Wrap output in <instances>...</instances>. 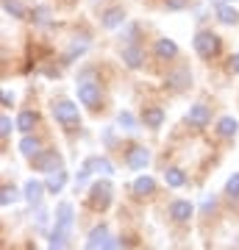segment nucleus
<instances>
[{
  "instance_id": "nucleus-9",
  "label": "nucleus",
  "mask_w": 239,
  "mask_h": 250,
  "mask_svg": "<svg viewBox=\"0 0 239 250\" xmlns=\"http://www.w3.org/2000/svg\"><path fill=\"white\" fill-rule=\"evenodd\" d=\"M72 223H75V211H72V206L70 203H59L56 206V225L53 228L72 233Z\"/></svg>"
},
{
  "instance_id": "nucleus-11",
  "label": "nucleus",
  "mask_w": 239,
  "mask_h": 250,
  "mask_svg": "<svg viewBox=\"0 0 239 250\" xmlns=\"http://www.w3.org/2000/svg\"><path fill=\"white\" fill-rule=\"evenodd\" d=\"M209 120H212V111H209V106H203V103H195V106H189V111H186V123L195 125V128L209 125Z\"/></svg>"
},
{
  "instance_id": "nucleus-19",
  "label": "nucleus",
  "mask_w": 239,
  "mask_h": 250,
  "mask_svg": "<svg viewBox=\"0 0 239 250\" xmlns=\"http://www.w3.org/2000/svg\"><path fill=\"white\" fill-rule=\"evenodd\" d=\"M142 123L148 125V128H159L161 123H164V108H159V106H151V108H145L142 111Z\"/></svg>"
},
{
  "instance_id": "nucleus-12",
  "label": "nucleus",
  "mask_w": 239,
  "mask_h": 250,
  "mask_svg": "<svg viewBox=\"0 0 239 250\" xmlns=\"http://www.w3.org/2000/svg\"><path fill=\"white\" fill-rule=\"evenodd\" d=\"M153 53H156V59H161V62H170V59H175L178 56V45L173 42V39H156V45H153Z\"/></svg>"
},
{
  "instance_id": "nucleus-28",
  "label": "nucleus",
  "mask_w": 239,
  "mask_h": 250,
  "mask_svg": "<svg viewBox=\"0 0 239 250\" xmlns=\"http://www.w3.org/2000/svg\"><path fill=\"white\" fill-rule=\"evenodd\" d=\"M31 20H34V25H47V22H50V9H47V6H36Z\"/></svg>"
},
{
  "instance_id": "nucleus-6",
  "label": "nucleus",
  "mask_w": 239,
  "mask_h": 250,
  "mask_svg": "<svg viewBox=\"0 0 239 250\" xmlns=\"http://www.w3.org/2000/svg\"><path fill=\"white\" fill-rule=\"evenodd\" d=\"M164 86H167L170 92H184V89H189V86H192V72H189V67H178V70L167 72Z\"/></svg>"
},
{
  "instance_id": "nucleus-4",
  "label": "nucleus",
  "mask_w": 239,
  "mask_h": 250,
  "mask_svg": "<svg viewBox=\"0 0 239 250\" xmlns=\"http://www.w3.org/2000/svg\"><path fill=\"white\" fill-rule=\"evenodd\" d=\"M192 47H195L197 56L209 59V56H217V50H220V39H217L212 31H197L195 39H192Z\"/></svg>"
},
{
  "instance_id": "nucleus-3",
  "label": "nucleus",
  "mask_w": 239,
  "mask_h": 250,
  "mask_svg": "<svg viewBox=\"0 0 239 250\" xmlns=\"http://www.w3.org/2000/svg\"><path fill=\"white\" fill-rule=\"evenodd\" d=\"M53 117H56V123L64 125V128H75V125L81 123L78 106H75L72 100H59L53 106Z\"/></svg>"
},
{
  "instance_id": "nucleus-22",
  "label": "nucleus",
  "mask_w": 239,
  "mask_h": 250,
  "mask_svg": "<svg viewBox=\"0 0 239 250\" xmlns=\"http://www.w3.org/2000/svg\"><path fill=\"white\" fill-rule=\"evenodd\" d=\"M164 181H167L170 189H181L186 184V172L181 170V167H167V170H164Z\"/></svg>"
},
{
  "instance_id": "nucleus-30",
  "label": "nucleus",
  "mask_w": 239,
  "mask_h": 250,
  "mask_svg": "<svg viewBox=\"0 0 239 250\" xmlns=\"http://www.w3.org/2000/svg\"><path fill=\"white\" fill-rule=\"evenodd\" d=\"M17 197H20V195H17V189H11L9 184H6V187L0 189V203H3V208H9V206L14 203Z\"/></svg>"
},
{
  "instance_id": "nucleus-35",
  "label": "nucleus",
  "mask_w": 239,
  "mask_h": 250,
  "mask_svg": "<svg viewBox=\"0 0 239 250\" xmlns=\"http://www.w3.org/2000/svg\"><path fill=\"white\" fill-rule=\"evenodd\" d=\"M136 34H139V25H136V22H131V25H128V31H125V39H128V42H133V39H136Z\"/></svg>"
},
{
  "instance_id": "nucleus-29",
  "label": "nucleus",
  "mask_w": 239,
  "mask_h": 250,
  "mask_svg": "<svg viewBox=\"0 0 239 250\" xmlns=\"http://www.w3.org/2000/svg\"><path fill=\"white\" fill-rule=\"evenodd\" d=\"M225 195L231 200H239V172H234L228 181H225Z\"/></svg>"
},
{
  "instance_id": "nucleus-37",
  "label": "nucleus",
  "mask_w": 239,
  "mask_h": 250,
  "mask_svg": "<svg viewBox=\"0 0 239 250\" xmlns=\"http://www.w3.org/2000/svg\"><path fill=\"white\" fill-rule=\"evenodd\" d=\"M100 250H117V239H114V236H109V239L103 242V248H100Z\"/></svg>"
},
{
  "instance_id": "nucleus-7",
  "label": "nucleus",
  "mask_w": 239,
  "mask_h": 250,
  "mask_svg": "<svg viewBox=\"0 0 239 250\" xmlns=\"http://www.w3.org/2000/svg\"><path fill=\"white\" fill-rule=\"evenodd\" d=\"M148 161H151V150H148L145 145H131V147L125 150V164H128V170H142V167H148Z\"/></svg>"
},
{
  "instance_id": "nucleus-31",
  "label": "nucleus",
  "mask_w": 239,
  "mask_h": 250,
  "mask_svg": "<svg viewBox=\"0 0 239 250\" xmlns=\"http://www.w3.org/2000/svg\"><path fill=\"white\" fill-rule=\"evenodd\" d=\"M117 125H120V128H125V131H133V128H136V120H133L131 111H120V117H117Z\"/></svg>"
},
{
  "instance_id": "nucleus-14",
  "label": "nucleus",
  "mask_w": 239,
  "mask_h": 250,
  "mask_svg": "<svg viewBox=\"0 0 239 250\" xmlns=\"http://www.w3.org/2000/svg\"><path fill=\"white\" fill-rule=\"evenodd\" d=\"M44 184H39V181H28L25 184V200L31 203V208H39V203H42V195H44Z\"/></svg>"
},
{
  "instance_id": "nucleus-17",
  "label": "nucleus",
  "mask_w": 239,
  "mask_h": 250,
  "mask_svg": "<svg viewBox=\"0 0 239 250\" xmlns=\"http://www.w3.org/2000/svg\"><path fill=\"white\" fill-rule=\"evenodd\" d=\"M131 192H133L136 197H151L153 192H156V181H153L151 175H142V178H136V181H133Z\"/></svg>"
},
{
  "instance_id": "nucleus-13",
  "label": "nucleus",
  "mask_w": 239,
  "mask_h": 250,
  "mask_svg": "<svg viewBox=\"0 0 239 250\" xmlns=\"http://www.w3.org/2000/svg\"><path fill=\"white\" fill-rule=\"evenodd\" d=\"M120 56H123L125 67H131V70H139L142 64H145V53H142V47H136V45H125Z\"/></svg>"
},
{
  "instance_id": "nucleus-10",
  "label": "nucleus",
  "mask_w": 239,
  "mask_h": 250,
  "mask_svg": "<svg viewBox=\"0 0 239 250\" xmlns=\"http://www.w3.org/2000/svg\"><path fill=\"white\" fill-rule=\"evenodd\" d=\"M125 22V9L123 6H111V9H106L103 14H100V25L106 28V31H114V28H120Z\"/></svg>"
},
{
  "instance_id": "nucleus-39",
  "label": "nucleus",
  "mask_w": 239,
  "mask_h": 250,
  "mask_svg": "<svg viewBox=\"0 0 239 250\" xmlns=\"http://www.w3.org/2000/svg\"><path fill=\"white\" fill-rule=\"evenodd\" d=\"M214 6H222V3H234V0H212Z\"/></svg>"
},
{
  "instance_id": "nucleus-27",
  "label": "nucleus",
  "mask_w": 239,
  "mask_h": 250,
  "mask_svg": "<svg viewBox=\"0 0 239 250\" xmlns=\"http://www.w3.org/2000/svg\"><path fill=\"white\" fill-rule=\"evenodd\" d=\"M3 11L11 14V17H17V20L25 17V9H22V3H20V0H3Z\"/></svg>"
},
{
  "instance_id": "nucleus-34",
  "label": "nucleus",
  "mask_w": 239,
  "mask_h": 250,
  "mask_svg": "<svg viewBox=\"0 0 239 250\" xmlns=\"http://www.w3.org/2000/svg\"><path fill=\"white\" fill-rule=\"evenodd\" d=\"M214 206H217V197H214V195H206L203 203H200V211H203V214H212Z\"/></svg>"
},
{
  "instance_id": "nucleus-15",
  "label": "nucleus",
  "mask_w": 239,
  "mask_h": 250,
  "mask_svg": "<svg viewBox=\"0 0 239 250\" xmlns=\"http://www.w3.org/2000/svg\"><path fill=\"white\" fill-rule=\"evenodd\" d=\"M87 47H89V36H81V39H75V42L67 47V53L62 56V62L70 64V62H75V59H81V56L87 53Z\"/></svg>"
},
{
  "instance_id": "nucleus-25",
  "label": "nucleus",
  "mask_w": 239,
  "mask_h": 250,
  "mask_svg": "<svg viewBox=\"0 0 239 250\" xmlns=\"http://www.w3.org/2000/svg\"><path fill=\"white\" fill-rule=\"evenodd\" d=\"M70 236H72V233L53 228V231H50V250H67V248H70Z\"/></svg>"
},
{
  "instance_id": "nucleus-36",
  "label": "nucleus",
  "mask_w": 239,
  "mask_h": 250,
  "mask_svg": "<svg viewBox=\"0 0 239 250\" xmlns=\"http://www.w3.org/2000/svg\"><path fill=\"white\" fill-rule=\"evenodd\" d=\"M0 103H3V108H9L11 103H14V95H11L9 89H3V98H0Z\"/></svg>"
},
{
  "instance_id": "nucleus-23",
  "label": "nucleus",
  "mask_w": 239,
  "mask_h": 250,
  "mask_svg": "<svg viewBox=\"0 0 239 250\" xmlns=\"http://www.w3.org/2000/svg\"><path fill=\"white\" fill-rule=\"evenodd\" d=\"M36 123H39V114H36V111H20V117H17V128L22 131V134H31Z\"/></svg>"
},
{
  "instance_id": "nucleus-32",
  "label": "nucleus",
  "mask_w": 239,
  "mask_h": 250,
  "mask_svg": "<svg viewBox=\"0 0 239 250\" xmlns=\"http://www.w3.org/2000/svg\"><path fill=\"white\" fill-rule=\"evenodd\" d=\"M14 128H17V123H11V117H9V114L0 117V134H3V139H9Z\"/></svg>"
},
{
  "instance_id": "nucleus-33",
  "label": "nucleus",
  "mask_w": 239,
  "mask_h": 250,
  "mask_svg": "<svg viewBox=\"0 0 239 250\" xmlns=\"http://www.w3.org/2000/svg\"><path fill=\"white\" fill-rule=\"evenodd\" d=\"M164 9L167 11H184V9H189V0H164Z\"/></svg>"
},
{
  "instance_id": "nucleus-8",
  "label": "nucleus",
  "mask_w": 239,
  "mask_h": 250,
  "mask_svg": "<svg viewBox=\"0 0 239 250\" xmlns=\"http://www.w3.org/2000/svg\"><path fill=\"white\" fill-rule=\"evenodd\" d=\"M192 214H195V206L189 200H173L170 203V220L173 223H189Z\"/></svg>"
},
{
  "instance_id": "nucleus-21",
  "label": "nucleus",
  "mask_w": 239,
  "mask_h": 250,
  "mask_svg": "<svg viewBox=\"0 0 239 250\" xmlns=\"http://www.w3.org/2000/svg\"><path fill=\"white\" fill-rule=\"evenodd\" d=\"M64 184H67V170H56V172H47V181H44V187H47V192H62Z\"/></svg>"
},
{
  "instance_id": "nucleus-2",
  "label": "nucleus",
  "mask_w": 239,
  "mask_h": 250,
  "mask_svg": "<svg viewBox=\"0 0 239 250\" xmlns=\"http://www.w3.org/2000/svg\"><path fill=\"white\" fill-rule=\"evenodd\" d=\"M111 200H114V187H111L109 178H98L89 187V203H92L95 211H106L111 206Z\"/></svg>"
},
{
  "instance_id": "nucleus-5",
  "label": "nucleus",
  "mask_w": 239,
  "mask_h": 250,
  "mask_svg": "<svg viewBox=\"0 0 239 250\" xmlns=\"http://www.w3.org/2000/svg\"><path fill=\"white\" fill-rule=\"evenodd\" d=\"M31 167L39 172H56V170H62V156L56 150H39L31 159Z\"/></svg>"
},
{
  "instance_id": "nucleus-16",
  "label": "nucleus",
  "mask_w": 239,
  "mask_h": 250,
  "mask_svg": "<svg viewBox=\"0 0 239 250\" xmlns=\"http://www.w3.org/2000/svg\"><path fill=\"white\" fill-rule=\"evenodd\" d=\"M111 233H109L106 225H95L92 231H89V239H87V250H100L103 248V242L109 239Z\"/></svg>"
},
{
  "instance_id": "nucleus-24",
  "label": "nucleus",
  "mask_w": 239,
  "mask_h": 250,
  "mask_svg": "<svg viewBox=\"0 0 239 250\" xmlns=\"http://www.w3.org/2000/svg\"><path fill=\"white\" fill-rule=\"evenodd\" d=\"M84 167H87L89 172H103V175H111V172H114V167H111V161L109 159H98V156H92V159H87V164H84Z\"/></svg>"
},
{
  "instance_id": "nucleus-38",
  "label": "nucleus",
  "mask_w": 239,
  "mask_h": 250,
  "mask_svg": "<svg viewBox=\"0 0 239 250\" xmlns=\"http://www.w3.org/2000/svg\"><path fill=\"white\" fill-rule=\"evenodd\" d=\"M231 72L239 75V53H234V59H231Z\"/></svg>"
},
{
  "instance_id": "nucleus-20",
  "label": "nucleus",
  "mask_w": 239,
  "mask_h": 250,
  "mask_svg": "<svg viewBox=\"0 0 239 250\" xmlns=\"http://www.w3.org/2000/svg\"><path fill=\"white\" fill-rule=\"evenodd\" d=\"M217 20H220L222 25H237L239 11L234 9V3H222V6H217Z\"/></svg>"
},
{
  "instance_id": "nucleus-1",
  "label": "nucleus",
  "mask_w": 239,
  "mask_h": 250,
  "mask_svg": "<svg viewBox=\"0 0 239 250\" xmlns=\"http://www.w3.org/2000/svg\"><path fill=\"white\" fill-rule=\"evenodd\" d=\"M78 100L87 108H92V111L100 106V86H98V81H95V75L89 70L81 72V78H78Z\"/></svg>"
},
{
  "instance_id": "nucleus-26",
  "label": "nucleus",
  "mask_w": 239,
  "mask_h": 250,
  "mask_svg": "<svg viewBox=\"0 0 239 250\" xmlns=\"http://www.w3.org/2000/svg\"><path fill=\"white\" fill-rule=\"evenodd\" d=\"M39 150H42V145H39V139H36V136H28V134H25V139L20 142V153H22L25 159H34V156H36Z\"/></svg>"
},
{
  "instance_id": "nucleus-18",
  "label": "nucleus",
  "mask_w": 239,
  "mask_h": 250,
  "mask_svg": "<svg viewBox=\"0 0 239 250\" xmlns=\"http://www.w3.org/2000/svg\"><path fill=\"white\" fill-rule=\"evenodd\" d=\"M239 131V123L234 120V117H220L217 120V136H222V139H234Z\"/></svg>"
}]
</instances>
